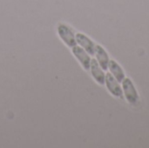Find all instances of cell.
Wrapping results in <instances>:
<instances>
[{
	"instance_id": "cell-1",
	"label": "cell",
	"mask_w": 149,
	"mask_h": 148,
	"mask_svg": "<svg viewBox=\"0 0 149 148\" xmlns=\"http://www.w3.org/2000/svg\"><path fill=\"white\" fill-rule=\"evenodd\" d=\"M122 86L127 100L131 105L137 106L139 104V95L132 80L128 78L124 79V80L122 81Z\"/></svg>"
},
{
	"instance_id": "cell-2",
	"label": "cell",
	"mask_w": 149,
	"mask_h": 148,
	"mask_svg": "<svg viewBox=\"0 0 149 148\" xmlns=\"http://www.w3.org/2000/svg\"><path fill=\"white\" fill-rule=\"evenodd\" d=\"M58 33L60 38L67 44L69 47H73L77 44L76 38L72 32V31L65 24H59L58 27Z\"/></svg>"
},
{
	"instance_id": "cell-3",
	"label": "cell",
	"mask_w": 149,
	"mask_h": 148,
	"mask_svg": "<svg viewBox=\"0 0 149 148\" xmlns=\"http://www.w3.org/2000/svg\"><path fill=\"white\" fill-rule=\"evenodd\" d=\"M105 83L107 84V89L109 90V92L113 96L118 97V98H122L121 87L120 86L119 82L117 81V79H115V78L111 73H107L106 75Z\"/></svg>"
},
{
	"instance_id": "cell-4",
	"label": "cell",
	"mask_w": 149,
	"mask_h": 148,
	"mask_svg": "<svg viewBox=\"0 0 149 148\" xmlns=\"http://www.w3.org/2000/svg\"><path fill=\"white\" fill-rule=\"evenodd\" d=\"M72 53L74 56L78 58V60L80 62L82 66L84 67L85 70H89L90 69V65H91V58L88 56V54L79 46H73L72 47Z\"/></svg>"
},
{
	"instance_id": "cell-5",
	"label": "cell",
	"mask_w": 149,
	"mask_h": 148,
	"mask_svg": "<svg viewBox=\"0 0 149 148\" xmlns=\"http://www.w3.org/2000/svg\"><path fill=\"white\" fill-rule=\"evenodd\" d=\"M75 38H76V41L86 50L87 53L91 55L95 54V44L88 37H86L82 33H78Z\"/></svg>"
},
{
	"instance_id": "cell-6",
	"label": "cell",
	"mask_w": 149,
	"mask_h": 148,
	"mask_svg": "<svg viewBox=\"0 0 149 148\" xmlns=\"http://www.w3.org/2000/svg\"><path fill=\"white\" fill-rule=\"evenodd\" d=\"M92 75L94 78V79L100 84V85H104L105 84V73L103 71L100 69V65L98 64V61L95 59H91V65H90Z\"/></svg>"
},
{
	"instance_id": "cell-7",
	"label": "cell",
	"mask_w": 149,
	"mask_h": 148,
	"mask_svg": "<svg viewBox=\"0 0 149 148\" xmlns=\"http://www.w3.org/2000/svg\"><path fill=\"white\" fill-rule=\"evenodd\" d=\"M95 54L100 66H101L104 71H107L108 67L109 58L106 51L100 45H95Z\"/></svg>"
},
{
	"instance_id": "cell-8",
	"label": "cell",
	"mask_w": 149,
	"mask_h": 148,
	"mask_svg": "<svg viewBox=\"0 0 149 148\" xmlns=\"http://www.w3.org/2000/svg\"><path fill=\"white\" fill-rule=\"evenodd\" d=\"M108 66H109L110 72H112V74H113L117 81L120 83H122V81L125 79V73H124V71L121 69V67L113 60H109Z\"/></svg>"
}]
</instances>
